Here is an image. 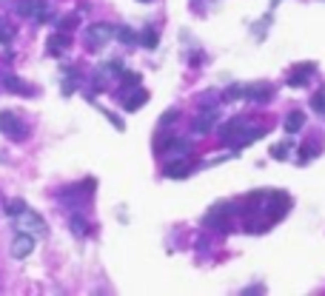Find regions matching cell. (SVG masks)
Here are the masks:
<instances>
[{
    "label": "cell",
    "instance_id": "obj_1",
    "mask_svg": "<svg viewBox=\"0 0 325 296\" xmlns=\"http://www.w3.org/2000/svg\"><path fill=\"white\" fill-rule=\"evenodd\" d=\"M32 248H35V239L26 234V236H18V242H15L12 253H15V256H26V253H32Z\"/></svg>",
    "mask_w": 325,
    "mask_h": 296
},
{
    "label": "cell",
    "instance_id": "obj_2",
    "mask_svg": "<svg viewBox=\"0 0 325 296\" xmlns=\"http://www.w3.org/2000/svg\"><path fill=\"white\" fill-rule=\"evenodd\" d=\"M302 125V114H291L288 117V131H297Z\"/></svg>",
    "mask_w": 325,
    "mask_h": 296
}]
</instances>
